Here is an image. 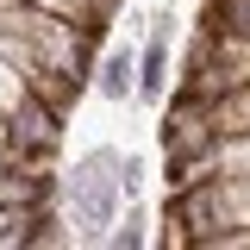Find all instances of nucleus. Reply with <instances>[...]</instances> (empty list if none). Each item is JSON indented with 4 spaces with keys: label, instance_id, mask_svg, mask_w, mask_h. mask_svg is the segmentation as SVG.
Here are the masks:
<instances>
[{
    "label": "nucleus",
    "instance_id": "1",
    "mask_svg": "<svg viewBox=\"0 0 250 250\" xmlns=\"http://www.w3.org/2000/svg\"><path fill=\"white\" fill-rule=\"evenodd\" d=\"M57 207H62V219H69V231H75V244H100L106 225H113L119 207H125V150L94 144V150L62 175Z\"/></svg>",
    "mask_w": 250,
    "mask_h": 250
},
{
    "label": "nucleus",
    "instance_id": "2",
    "mask_svg": "<svg viewBox=\"0 0 250 250\" xmlns=\"http://www.w3.org/2000/svg\"><path fill=\"white\" fill-rule=\"evenodd\" d=\"M213 106L207 100H188V94H169L163 100V119H156V144L163 156H194V150H213Z\"/></svg>",
    "mask_w": 250,
    "mask_h": 250
},
{
    "label": "nucleus",
    "instance_id": "3",
    "mask_svg": "<svg viewBox=\"0 0 250 250\" xmlns=\"http://www.w3.org/2000/svg\"><path fill=\"white\" fill-rule=\"evenodd\" d=\"M169 88H175V13H156L150 38L138 50V100L144 106H163Z\"/></svg>",
    "mask_w": 250,
    "mask_h": 250
},
{
    "label": "nucleus",
    "instance_id": "4",
    "mask_svg": "<svg viewBox=\"0 0 250 250\" xmlns=\"http://www.w3.org/2000/svg\"><path fill=\"white\" fill-rule=\"evenodd\" d=\"M62 113L57 106H44L38 94H25L13 113H6V150H19V156H57L62 150Z\"/></svg>",
    "mask_w": 250,
    "mask_h": 250
},
{
    "label": "nucleus",
    "instance_id": "5",
    "mask_svg": "<svg viewBox=\"0 0 250 250\" xmlns=\"http://www.w3.org/2000/svg\"><path fill=\"white\" fill-rule=\"evenodd\" d=\"M100 100H113V106H125V100H138V50L131 44H106L100 57H94V82H88Z\"/></svg>",
    "mask_w": 250,
    "mask_h": 250
},
{
    "label": "nucleus",
    "instance_id": "6",
    "mask_svg": "<svg viewBox=\"0 0 250 250\" xmlns=\"http://www.w3.org/2000/svg\"><path fill=\"white\" fill-rule=\"evenodd\" d=\"M31 6L57 13V19H75V25L100 31V38H106V25H113V13H119V0H31Z\"/></svg>",
    "mask_w": 250,
    "mask_h": 250
},
{
    "label": "nucleus",
    "instance_id": "7",
    "mask_svg": "<svg viewBox=\"0 0 250 250\" xmlns=\"http://www.w3.org/2000/svg\"><path fill=\"white\" fill-rule=\"evenodd\" d=\"M144 225H150V213H144V207H138V200L125 194V213L113 219V225H106V238H100V244H106V250H138L144 238H150Z\"/></svg>",
    "mask_w": 250,
    "mask_h": 250
},
{
    "label": "nucleus",
    "instance_id": "8",
    "mask_svg": "<svg viewBox=\"0 0 250 250\" xmlns=\"http://www.w3.org/2000/svg\"><path fill=\"white\" fill-rule=\"evenodd\" d=\"M213 131L225 138V131H250V82H238V88H225L213 100Z\"/></svg>",
    "mask_w": 250,
    "mask_h": 250
},
{
    "label": "nucleus",
    "instance_id": "9",
    "mask_svg": "<svg viewBox=\"0 0 250 250\" xmlns=\"http://www.w3.org/2000/svg\"><path fill=\"white\" fill-rule=\"evenodd\" d=\"M200 25L207 31H244L250 38V0H200Z\"/></svg>",
    "mask_w": 250,
    "mask_h": 250
},
{
    "label": "nucleus",
    "instance_id": "10",
    "mask_svg": "<svg viewBox=\"0 0 250 250\" xmlns=\"http://www.w3.org/2000/svg\"><path fill=\"white\" fill-rule=\"evenodd\" d=\"M213 169H219V175H250V131L213 138Z\"/></svg>",
    "mask_w": 250,
    "mask_h": 250
},
{
    "label": "nucleus",
    "instance_id": "11",
    "mask_svg": "<svg viewBox=\"0 0 250 250\" xmlns=\"http://www.w3.org/2000/svg\"><path fill=\"white\" fill-rule=\"evenodd\" d=\"M25 94H31V88H25V69H19L13 57H0V113H13Z\"/></svg>",
    "mask_w": 250,
    "mask_h": 250
},
{
    "label": "nucleus",
    "instance_id": "12",
    "mask_svg": "<svg viewBox=\"0 0 250 250\" xmlns=\"http://www.w3.org/2000/svg\"><path fill=\"white\" fill-rule=\"evenodd\" d=\"M0 150H6V113H0Z\"/></svg>",
    "mask_w": 250,
    "mask_h": 250
},
{
    "label": "nucleus",
    "instance_id": "13",
    "mask_svg": "<svg viewBox=\"0 0 250 250\" xmlns=\"http://www.w3.org/2000/svg\"><path fill=\"white\" fill-rule=\"evenodd\" d=\"M0 231H6V207H0Z\"/></svg>",
    "mask_w": 250,
    "mask_h": 250
}]
</instances>
